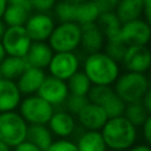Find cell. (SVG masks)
Here are the masks:
<instances>
[{
    "instance_id": "obj_1",
    "label": "cell",
    "mask_w": 151,
    "mask_h": 151,
    "mask_svg": "<svg viewBox=\"0 0 151 151\" xmlns=\"http://www.w3.org/2000/svg\"><path fill=\"white\" fill-rule=\"evenodd\" d=\"M100 133L106 147L113 151H127L137 140V129L124 117L107 119Z\"/></svg>"
},
{
    "instance_id": "obj_2",
    "label": "cell",
    "mask_w": 151,
    "mask_h": 151,
    "mask_svg": "<svg viewBox=\"0 0 151 151\" xmlns=\"http://www.w3.org/2000/svg\"><path fill=\"white\" fill-rule=\"evenodd\" d=\"M83 72L92 85L111 86L119 77V64L101 51L86 57Z\"/></svg>"
},
{
    "instance_id": "obj_3",
    "label": "cell",
    "mask_w": 151,
    "mask_h": 151,
    "mask_svg": "<svg viewBox=\"0 0 151 151\" xmlns=\"http://www.w3.org/2000/svg\"><path fill=\"white\" fill-rule=\"evenodd\" d=\"M150 90V84L146 74L125 72L119 74L113 85V92L126 105L138 103Z\"/></svg>"
},
{
    "instance_id": "obj_4",
    "label": "cell",
    "mask_w": 151,
    "mask_h": 151,
    "mask_svg": "<svg viewBox=\"0 0 151 151\" xmlns=\"http://www.w3.org/2000/svg\"><path fill=\"white\" fill-rule=\"evenodd\" d=\"M28 124L15 112L0 113V142L11 147H17L26 142Z\"/></svg>"
},
{
    "instance_id": "obj_5",
    "label": "cell",
    "mask_w": 151,
    "mask_h": 151,
    "mask_svg": "<svg viewBox=\"0 0 151 151\" xmlns=\"http://www.w3.org/2000/svg\"><path fill=\"white\" fill-rule=\"evenodd\" d=\"M47 41L54 53L74 52L80 46V26L76 22L59 24L54 27Z\"/></svg>"
},
{
    "instance_id": "obj_6",
    "label": "cell",
    "mask_w": 151,
    "mask_h": 151,
    "mask_svg": "<svg viewBox=\"0 0 151 151\" xmlns=\"http://www.w3.org/2000/svg\"><path fill=\"white\" fill-rule=\"evenodd\" d=\"M18 113L28 125H47L54 113V107L39 96L33 94L21 99Z\"/></svg>"
},
{
    "instance_id": "obj_7",
    "label": "cell",
    "mask_w": 151,
    "mask_h": 151,
    "mask_svg": "<svg viewBox=\"0 0 151 151\" xmlns=\"http://www.w3.org/2000/svg\"><path fill=\"white\" fill-rule=\"evenodd\" d=\"M0 42L6 52V55L17 58H25L32 44L24 26L6 27Z\"/></svg>"
},
{
    "instance_id": "obj_8",
    "label": "cell",
    "mask_w": 151,
    "mask_h": 151,
    "mask_svg": "<svg viewBox=\"0 0 151 151\" xmlns=\"http://www.w3.org/2000/svg\"><path fill=\"white\" fill-rule=\"evenodd\" d=\"M79 66L80 63L78 55L74 52H65L53 53L47 68L51 77L66 81L79 71Z\"/></svg>"
},
{
    "instance_id": "obj_9",
    "label": "cell",
    "mask_w": 151,
    "mask_h": 151,
    "mask_svg": "<svg viewBox=\"0 0 151 151\" xmlns=\"http://www.w3.org/2000/svg\"><path fill=\"white\" fill-rule=\"evenodd\" d=\"M24 27L32 42H45L53 32L55 21L48 13H34L28 17Z\"/></svg>"
},
{
    "instance_id": "obj_10",
    "label": "cell",
    "mask_w": 151,
    "mask_h": 151,
    "mask_svg": "<svg viewBox=\"0 0 151 151\" xmlns=\"http://www.w3.org/2000/svg\"><path fill=\"white\" fill-rule=\"evenodd\" d=\"M119 38L126 46H146L150 41V24L143 19L123 24Z\"/></svg>"
},
{
    "instance_id": "obj_11",
    "label": "cell",
    "mask_w": 151,
    "mask_h": 151,
    "mask_svg": "<svg viewBox=\"0 0 151 151\" xmlns=\"http://www.w3.org/2000/svg\"><path fill=\"white\" fill-rule=\"evenodd\" d=\"M37 96L48 103L51 106L57 107L65 103L68 97V90L66 86V81L59 80L51 76H46L41 86L39 87Z\"/></svg>"
},
{
    "instance_id": "obj_12",
    "label": "cell",
    "mask_w": 151,
    "mask_h": 151,
    "mask_svg": "<svg viewBox=\"0 0 151 151\" xmlns=\"http://www.w3.org/2000/svg\"><path fill=\"white\" fill-rule=\"evenodd\" d=\"M151 54L146 46H127L122 64L126 72L144 73L150 67Z\"/></svg>"
},
{
    "instance_id": "obj_13",
    "label": "cell",
    "mask_w": 151,
    "mask_h": 151,
    "mask_svg": "<svg viewBox=\"0 0 151 151\" xmlns=\"http://www.w3.org/2000/svg\"><path fill=\"white\" fill-rule=\"evenodd\" d=\"M32 11L31 0H12L7 2V7L2 15V22L6 27L25 26Z\"/></svg>"
},
{
    "instance_id": "obj_14",
    "label": "cell",
    "mask_w": 151,
    "mask_h": 151,
    "mask_svg": "<svg viewBox=\"0 0 151 151\" xmlns=\"http://www.w3.org/2000/svg\"><path fill=\"white\" fill-rule=\"evenodd\" d=\"M77 120L85 131H100L107 122V116L101 106L88 103L77 114Z\"/></svg>"
},
{
    "instance_id": "obj_15",
    "label": "cell",
    "mask_w": 151,
    "mask_h": 151,
    "mask_svg": "<svg viewBox=\"0 0 151 151\" xmlns=\"http://www.w3.org/2000/svg\"><path fill=\"white\" fill-rule=\"evenodd\" d=\"M104 45V34L96 22L80 26V46L83 51L87 53V55L101 52Z\"/></svg>"
},
{
    "instance_id": "obj_16",
    "label": "cell",
    "mask_w": 151,
    "mask_h": 151,
    "mask_svg": "<svg viewBox=\"0 0 151 151\" xmlns=\"http://www.w3.org/2000/svg\"><path fill=\"white\" fill-rule=\"evenodd\" d=\"M77 123L74 117L64 110L54 111L47 123V127L52 136L54 134L57 137H60V139H66L67 137H70L74 132Z\"/></svg>"
},
{
    "instance_id": "obj_17",
    "label": "cell",
    "mask_w": 151,
    "mask_h": 151,
    "mask_svg": "<svg viewBox=\"0 0 151 151\" xmlns=\"http://www.w3.org/2000/svg\"><path fill=\"white\" fill-rule=\"evenodd\" d=\"M46 74L44 70L34 68V67H27L22 74L17 79L15 84L18 86L19 92L21 96H33L37 94L39 87L41 86L42 81L45 80Z\"/></svg>"
},
{
    "instance_id": "obj_18",
    "label": "cell",
    "mask_w": 151,
    "mask_h": 151,
    "mask_svg": "<svg viewBox=\"0 0 151 151\" xmlns=\"http://www.w3.org/2000/svg\"><path fill=\"white\" fill-rule=\"evenodd\" d=\"M21 93L18 90L15 81L0 79V113L14 111L19 107Z\"/></svg>"
},
{
    "instance_id": "obj_19",
    "label": "cell",
    "mask_w": 151,
    "mask_h": 151,
    "mask_svg": "<svg viewBox=\"0 0 151 151\" xmlns=\"http://www.w3.org/2000/svg\"><path fill=\"white\" fill-rule=\"evenodd\" d=\"M52 55L53 51L46 42H32L24 59L28 67L45 70L46 67H48Z\"/></svg>"
},
{
    "instance_id": "obj_20",
    "label": "cell",
    "mask_w": 151,
    "mask_h": 151,
    "mask_svg": "<svg viewBox=\"0 0 151 151\" xmlns=\"http://www.w3.org/2000/svg\"><path fill=\"white\" fill-rule=\"evenodd\" d=\"M114 14L117 15L120 24H126L143 15V0H123L118 1Z\"/></svg>"
},
{
    "instance_id": "obj_21",
    "label": "cell",
    "mask_w": 151,
    "mask_h": 151,
    "mask_svg": "<svg viewBox=\"0 0 151 151\" xmlns=\"http://www.w3.org/2000/svg\"><path fill=\"white\" fill-rule=\"evenodd\" d=\"M96 24L101 29V32L104 34V38H105V41L120 40L119 33H120L122 24L118 20V18L114 14V12H109V13L99 14Z\"/></svg>"
},
{
    "instance_id": "obj_22",
    "label": "cell",
    "mask_w": 151,
    "mask_h": 151,
    "mask_svg": "<svg viewBox=\"0 0 151 151\" xmlns=\"http://www.w3.org/2000/svg\"><path fill=\"white\" fill-rule=\"evenodd\" d=\"M26 142L33 144L41 151H47L53 143V136L47 125H28Z\"/></svg>"
},
{
    "instance_id": "obj_23",
    "label": "cell",
    "mask_w": 151,
    "mask_h": 151,
    "mask_svg": "<svg viewBox=\"0 0 151 151\" xmlns=\"http://www.w3.org/2000/svg\"><path fill=\"white\" fill-rule=\"evenodd\" d=\"M78 151H106L100 131H84L77 139Z\"/></svg>"
},
{
    "instance_id": "obj_24",
    "label": "cell",
    "mask_w": 151,
    "mask_h": 151,
    "mask_svg": "<svg viewBox=\"0 0 151 151\" xmlns=\"http://www.w3.org/2000/svg\"><path fill=\"white\" fill-rule=\"evenodd\" d=\"M27 67L28 66L24 58L7 55L0 64V71H1L2 79L15 81Z\"/></svg>"
},
{
    "instance_id": "obj_25",
    "label": "cell",
    "mask_w": 151,
    "mask_h": 151,
    "mask_svg": "<svg viewBox=\"0 0 151 151\" xmlns=\"http://www.w3.org/2000/svg\"><path fill=\"white\" fill-rule=\"evenodd\" d=\"M99 17L98 8L93 2H85V1H77L76 11H74V22L79 26L96 22Z\"/></svg>"
},
{
    "instance_id": "obj_26",
    "label": "cell",
    "mask_w": 151,
    "mask_h": 151,
    "mask_svg": "<svg viewBox=\"0 0 151 151\" xmlns=\"http://www.w3.org/2000/svg\"><path fill=\"white\" fill-rule=\"evenodd\" d=\"M66 86L68 90V94L86 97L92 84L83 71H78L70 79L66 80Z\"/></svg>"
},
{
    "instance_id": "obj_27",
    "label": "cell",
    "mask_w": 151,
    "mask_h": 151,
    "mask_svg": "<svg viewBox=\"0 0 151 151\" xmlns=\"http://www.w3.org/2000/svg\"><path fill=\"white\" fill-rule=\"evenodd\" d=\"M123 117L137 129L144 124V122L150 117V113L144 109L142 103L138 101V103L127 104Z\"/></svg>"
},
{
    "instance_id": "obj_28",
    "label": "cell",
    "mask_w": 151,
    "mask_h": 151,
    "mask_svg": "<svg viewBox=\"0 0 151 151\" xmlns=\"http://www.w3.org/2000/svg\"><path fill=\"white\" fill-rule=\"evenodd\" d=\"M77 1H59L55 2L53 11L59 24L74 22V11Z\"/></svg>"
},
{
    "instance_id": "obj_29",
    "label": "cell",
    "mask_w": 151,
    "mask_h": 151,
    "mask_svg": "<svg viewBox=\"0 0 151 151\" xmlns=\"http://www.w3.org/2000/svg\"><path fill=\"white\" fill-rule=\"evenodd\" d=\"M114 94L112 86H98L92 85L88 93H87V100L91 104L103 106L112 96Z\"/></svg>"
},
{
    "instance_id": "obj_30",
    "label": "cell",
    "mask_w": 151,
    "mask_h": 151,
    "mask_svg": "<svg viewBox=\"0 0 151 151\" xmlns=\"http://www.w3.org/2000/svg\"><path fill=\"white\" fill-rule=\"evenodd\" d=\"M126 47L127 46L124 42H122V40H110V41H105L103 52L113 61L119 64L124 58Z\"/></svg>"
},
{
    "instance_id": "obj_31",
    "label": "cell",
    "mask_w": 151,
    "mask_h": 151,
    "mask_svg": "<svg viewBox=\"0 0 151 151\" xmlns=\"http://www.w3.org/2000/svg\"><path fill=\"white\" fill-rule=\"evenodd\" d=\"M107 116V119L118 118L124 116V111L126 107V104L116 94H113L103 106H101Z\"/></svg>"
},
{
    "instance_id": "obj_32",
    "label": "cell",
    "mask_w": 151,
    "mask_h": 151,
    "mask_svg": "<svg viewBox=\"0 0 151 151\" xmlns=\"http://www.w3.org/2000/svg\"><path fill=\"white\" fill-rule=\"evenodd\" d=\"M65 107H66V112H68L70 114H72L73 117L77 116L86 104H88L87 97H80V96H73V94H68V97L65 100Z\"/></svg>"
},
{
    "instance_id": "obj_33",
    "label": "cell",
    "mask_w": 151,
    "mask_h": 151,
    "mask_svg": "<svg viewBox=\"0 0 151 151\" xmlns=\"http://www.w3.org/2000/svg\"><path fill=\"white\" fill-rule=\"evenodd\" d=\"M47 151H78L74 142L70 139H58L53 140Z\"/></svg>"
},
{
    "instance_id": "obj_34",
    "label": "cell",
    "mask_w": 151,
    "mask_h": 151,
    "mask_svg": "<svg viewBox=\"0 0 151 151\" xmlns=\"http://www.w3.org/2000/svg\"><path fill=\"white\" fill-rule=\"evenodd\" d=\"M32 8L38 11L37 13H48L51 9H53L55 1L53 0H31Z\"/></svg>"
},
{
    "instance_id": "obj_35",
    "label": "cell",
    "mask_w": 151,
    "mask_h": 151,
    "mask_svg": "<svg viewBox=\"0 0 151 151\" xmlns=\"http://www.w3.org/2000/svg\"><path fill=\"white\" fill-rule=\"evenodd\" d=\"M117 0H99V1H94L99 14L103 13H109V12H114L116 6H117Z\"/></svg>"
},
{
    "instance_id": "obj_36",
    "label": "cell",
    "mask_w": 151,
    "mask_h": 151,
    "mask_svg": "<svg viewBox=\"0 0 151 151\" xmlns=\"http://www.w3.org/2000/svg\"><path fill=\"white\" fill-rule=\"evenodd\" d=\"M140 127H142L143 138H144L146 145H149L150 142H151V117H149V118L144 122V124H143Z\"/></svg>"
},
{
    "instance_id": "obj_37",
    "label": "cell",
    "mask_w": 151,
    "mask_h": 151,
    "mask_svg": "<svg viewBox=\"0 0 151 151\" xmlns=\"http://www.w3.org/2000/svg\"><path fill=\"white\" fill-rule=\"evenodd\" d=\"M144 21L150 24L151 21V0H143V15Z\"/></svg>"
},
{
    "instance_id": "obj_38",
    "label": "cell",
    "mask_w": 151,
    "mask_h": 151,
    "mask_svg": "<svg viewBox=\"0 0 151 151\" xmlns=\"http://www.w3.org/2000/svg\"><path fill=\"white\" fill-rule=\"evenodd\" d=\"M13 151H41V150L28 142H24L20 145H18L17 147H14Z\"/></svg>"
},
{
    "instance_id": "obj_39",
    "label": "cell",
    "mask_w": 151,
    "mask_h": 151,
    "mask_svg": "<svg viewBox=\"0 0 151 151\" xmlns=\"http://www.w3.org/2000/svg\"><path fill=\"white\" fill-rule=\"evenodd\" d=\"M140 103H142V105L144 106V109L150 113V112H151V91H150V90H149V91L145 93V96L142 98Z\"/></svg>"
},
{
    "instance_id": "obj_40",
    "label": "cell",
    "mask_w": 151,
    "mask_h": 151,
    "mask_svg": "<svg viewBox=\"0 0 151 151\" xmlns=\"http://www.w3.org/2000/svg\"><path fill=\"white\" fill-rule=\"evenodd\" d=\"M127 151H151V149L146 144H138V145H133Z\"/></svg>"
},
{
    "instance_id": "obj_41",
    "label": "cell",
    "mask_w": 151,
    "mask_h": 151,
    "mask_svg": "<svg viewBox=\"0 0 151 151\" xmlns=\"http://www.w3.org/2000/svg\"><path fill=\"white\" fill-rule=\"evenodd\" d=\"M7 7V1L6 0H0V20L2 19V15H4V12Z\"/></svg>"
},
{
    "instance_id": "obj_42",
    "label": "cell",
    "mask_w": 151,
    "mask_h": 151,
    "mask_svg": "<svg viewBox=\"0 0 151 151\" xmlns=\"http://www.w3.org/2000/svg\"><path fill=\"white\" fill-rule=\"evenodd\" d=\"M7 55H6V52H5V50H4V47H2V45H1V42H0V64H1V61L6 58Z\"/></svg>"
},
{
    "instance_id": "obj_43",
    "label": "cell",
    "mask_w": 151,
    "mask_h": 151,
    "mask_svg": "<svg viewBox=\"0 0 151 151\" xmlns=\"http://www.w3.org/2000/svg\"><path fill=\"white\" fill-rule=\"evenodd\" d=\"M5 29H6V26L2 22V20H0V41H1V38H2V35L5 33Z\"/></svg>"
},
{
    "instance_id": "obj_44",
    "label": "cell",
    "mask_w": 151,
    "mask_h": 151,
    "mask_svg": "<svg viewBox=\"0 0 151 151\" xmlns=\"http://www.w3.org/2000/svg\"><path fill=\"white\" fill-rule=\"evenodd\" d=\"M0 151H11V149L7 145H5L4 143L0 142Z\"/></svg>"
},
{
    "instance_id": "obj_45",
    "label": "cell",
    "mask_w": 151,
    "mask_h": 151,
    "mask_svg": "<svg viewBox=\"0 0 151 151\" xmlns=\"http://www.w3.org/2000/svg\"><path fill=\"white\" fill-rule=\"evenodd\" d=\"M0 79H2V76H1V71H0Z\"/></svg>"
},
{
    "instance_id": "obj_46",
    "label": "cell",
    "mask_w": 151,
    "mask_h": 151,
    "mask_svg": "<svg viewBox=\"0 0 151 151\" xmlns=\"http://www.w3.org/2000/svg\"><path fill=\"white\" fill-rule=\"evenodd\" d=\"M106 151H113V150H106Z\"/></svg>"
}]
</instances>
